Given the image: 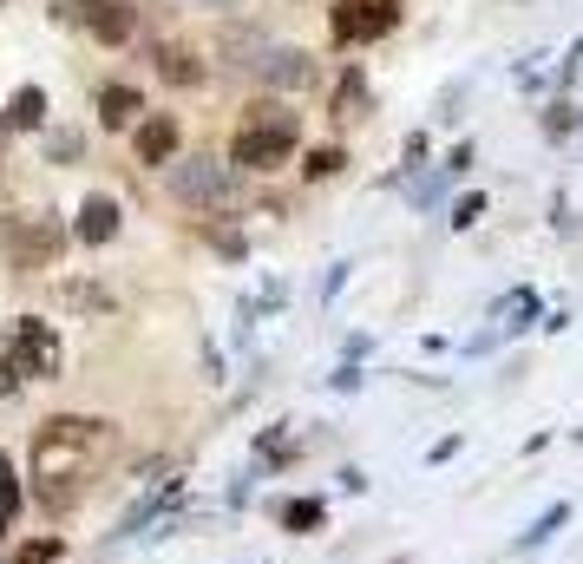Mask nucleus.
Listing matches in <instances>:
<instances>
[{"instance_id": "23", "label": "nucleus", "mask_w": 583, "mask_h": 564, "mask_svg": "<svg viewBox=\"0 0 583 564\" xmlns=\"http://www.w3.org/2000/svg\"><path fill=\"white\" fill-rule=\"evenodd\" d=\"M210 243H217L223 256H243V237H236V230H210Z\"/></svg>"}, {"instance_id": "5", "label": "nucleus", "mask_w": 583, "mask_h": 564, "mask_svg": "<svg viewBox=\"0 0 583 564\" xmlns=\"http://www.w3.org/2000/svg\"><path fill=\"white\" fill-rule=\"evenodd\" d=\"M394 20H400V0H341V7H335V39H341V46L381 39Z\"/></svg>"}, {"instance_id": "10", "label": "nucleus", "mask_w": 583, "mask_h": 564, "mask_svg": "<svg viewBox=\"0 0 583 564\" xmlns=\"http://www.w3.org/2000/svg\"><path fill=\"white\" fill-rule=\"evenodd\" d=\"M72 237H79V243H112V237H118V204L92 191V197L79 204V223H72Z\"/></svg>"}, {"instance_id": "22", "label": "nucleus", "mask_w": 583, "mask_h": 564, "mask_svg": "<svg viewBox=\"0 0 583 564\" xmlns=\"http://www.w3.org/2000/svg\"><path fill=\"white\" fill-rule=\"evenodd\" d=\"M545 125H551V131H578V105H551Z\"/></svg>"}, {"instance_id": "21", "label": "nucleus", "mask_w": 583, "mask_h": 564, "mask_svg": "<svg viewBox=\"0 0 583 564\" xmlns=\"http://www.w3.org/2000/svg\"><path fill=\"white\" fill-rule=\"evenodd\" d=\"M59 539H33V545H20V564H59Z\"/></svg>"}, {"instance_id": "19", "label": "nucleus", "mask_w": 583, "mask_h": 564, "mask_svg": "<svg viewBox=\"0 0 583 564\" xmlns=\"http://www.w3.org/2000/svg\"><path fill=\"white\" fill-rule=\"evenodd\" d=\"M361 99H368L361 72H341V85H335V105H328V112H335V118H354V105H361Z\"/></svg>"}, {"instance_id": "14", "label": "nucleus", "mask_w": 583, "mask_h": 564, "mask_svg": "<svg viewBox=\"0 0 583 564\" xmlns=\"http://www.w3.org/2000/svg\"><path fill=\"white\" fill-rule=\"evenodd\" d=\"M158 72H164L171 85H203L197 53H190V46H177V39H171V46H158Z\"/></svg>"}, {"instance_id": "17", "label": "nucleus", "mask_w": 583, "mask_h": 564, "mask_svg": "<svg viewBox=\"0 0 583 564\" xmlns=\"http://www.w3.org/2000/svg\"><path fill=\"white\" fill-rule=\"evenodd\" d=\"M341 164H348V158H341V145H315V151L302 158V177H315V184H322V177H335Z\"/></svg>"}, {"instance_id": "13", "label": "nucleus", "mask_w": 583, "mask_h": 564, "mask_svg": "<svg viewBox=\"0 0 583 564\" xmlns=\"http://www.w3.org/2000/svg\"><path fill=\"white\" fill-rule=\"evenodd\" d=\"M322 519H328V506H322V499H282V506H276V526H282V532H295V539L322 532Z\"/></svg>"}, {"instance_id": "3", "label": "nucleus", "mask_w": 583, "mask_h": 564, "mask_svg": "<svg viewBox=\"0 0 583 564\" xmlns=\"http://www.w3.org/2000/svg\"><path fill=\"white\" fill-rule=\"evenodd\" d=\"M0 368H7L13 381H53V375H59V335H53L39 315H13L7 348H0Z\"/></svg>"}, {"instance_id": "11", "label": "nucleus", "mask_w": 583, "mask_h": 564, "mask_svg": "<svg viewBox=\"0 0 583 564\" xmlns=\"http://www.w3.org/2000/svg\"><path fill=\"white\" fill-rule=\"evenodd\" d=\"M144 112V99H138V85H98V125L105 131H118V125H131Z\"/></svg>"}, {"instance_id": "2", "label": "nucleus", "mask_w": 583, "mask_h": 564, "mask_svg": "<svg viewBox=\"0 0 583 564\" xmlns=\"http://www.w3.org/2000/svg\"><path fill=\"white\" fill-rule=\"evenodd\" d=\"M295 138H302V125H295V112H289L282 99H249V105H243V131H236V145H230V164H243V171H276V164L295 151Z\"/></svg>"}, {"instance_id": "9", "label": "nucleus", "mask_w": 583, "mask_h": 564, "mask_svg": "<svg viewBox=\"0 0 583 564\" xmlns=\"http://www.w3.org/2000/svg\"><path fill=\"white\" fill-rule=\"evenodd\" d=\"M131 145H138V158H144V164H171V158H177V118H171V112L144 118V125L131 131Z\"/></svg>"}, {"instance_id": "8", "label": "nucleus", "mask_w": 583, "mask_h": 564, "mask_svg": "<svg viewBox=\"0 0 583 564\" xmlns=\"http://www.w3.org/2000/svg\"><path fill=\"white\" fill-rule=\"evenodd\" d=\"M85 26L105 39V46H125L138 33V0H92L85 7Z\"/></svg>"}, {"instance_id": "12", "label": "nucleus", "mask_w": 583, "mask_h": 564, "mask_svg": "<svg viewBox=\"0 0 583 564\" xmlns=\"http://www.w3.org/2000/svg\"><path fill=\"white\" fill-rule=\"evenodd\" d=\"M53 302H59V309H79V315H105V309H112V289H105V283H59Z\"/></svg>"}, {"instance_id": "24", "label": "nucleus", "mask_w": 583, "mask_h": 564, "mask_svg": "<svg viewBox=\"0 0 583 564\" xmlns=\"http://www.w3.org/2000/svg\"><path fill=\"white\" fill-rule=\"evenodd\" d=\"M479 210H486V197H466V204H459V210H453V223H459V230H466V223H473V217H479Z\"/></svg>"}, {"instance_id": "20", "label": "nucleus", "mask_w": 583, "mask_h": 564, "mask_svg": "<svg viewBox=\"0 0 583 564\" xmlns=\"http://www.w3.org/2000/svg\"><path fill=\"white\" fill-rule=\"evenodd\" d=\"M564 519H571V506H551V513H545V519H538V526L525 532V552H538V545H545V539H551V532H558Z\"/></svg>"}, {"instance_id": "6", "label": "nucleus", "mask_w": 583, "mask_h": 564, "mask_svg": "<svg viewBox=\"0 0 583 564\" xmlns=\"http://www.w3.org/2000/svg\"><path fill=\"white\" fill-rule=\"evenodd\" d=\"M256 79H263V85H282V92H308V85L322 79V66H315V53H302V46H276V53L256 59Z\"/></svg>"}, {"instance_id": "7", "label": "nucleus", "mask_w": 583, "mask_h": 564, "mask_svg": "<svg viewBox=\"0 0 583 564\" xmlns=\"http://www.w3.org/2000/svg\"><path fill=\"white\" fill-rule=\"evenodd\" d=\"M7 250H13V269H46V263L66 250V230H59L53 217H26Z\"/></svg>"}, {"instance_id": "1", "label": "nucleus", "mask_w": 583, "mask_h": 564, "mask_svg": "<svg viewBox=\"0 0 583 564\" xmlns=\"http://www.w3.org/2000/svg\"><path fill=\"white\" fill-rule=\"evenodd\" d=\"M112 421H92V414H53L39 434H33V499L46 513H72L92 480H98V453L112 447Z\"/></svg>"}, {"instance_id": "16", "label": "nucleus", "mask_w": 583, "mask_h": 564, "mask_svg": "<svg viewBox=\"0 0 583 564\" xmlns=\"http://www.w3.org/2000/svg\"><path fill=\"white\" fill-rule=\"evenodd\" d=\"M7 125H46V92L39 85H20L13 105H7Z\"/></svg>"}, {"instance_id": "4", "label": "nucleus", "mask_w": 583, "mask_h": 564, "mask_svg": "<svg viewBox=\"0 0 583 564\" xmlns=\"http://www.w3.org/2000/svg\"><path fill=\"white\" fill-rule=\"evenodd\" d=\"M171 197L190 210H230L236 204V171L217 158H171Z\"/></svg>"}, {"instance_id": "18", "label": "nucleus", "mask_w": 583, "mask_h": 564, "mask_svg": "<svg viewBox=\"0 0 583 564\" xmlns=\"http://www.w3.org/2000/svg\"><path fill=\"white\" fill-rule=\"evenodd\" d=\"M13 513H20V480H13V467H7V453H0V539L13 532Z\"/></svg>"}, {"instance_id": "15", "label": "nucleus", "mask_w": 583, "mask_h": 564, "mask_svg": "<svg viewBox=\"0 0 583 564\" xmlns=\"http://www.w3.org/2000/svg\"><path fill=\"white\" fill-rule=\"evenodd\" d=\"M256 453H263V467H289V460L302 453V434H295V427H269Z\"/></svg>"}]
</instances>
